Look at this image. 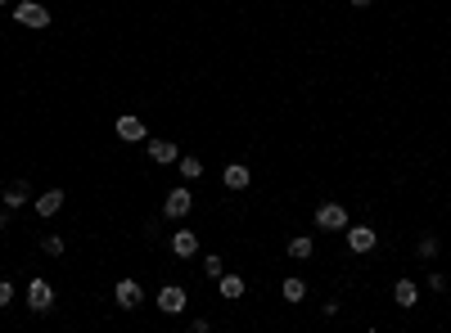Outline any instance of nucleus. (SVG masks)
I'll list each match as a JSON object with an SVG mask.
<instances>
[{
	"instance_id": "1",
	"label": "nucleus",
	"mask_w": 451,
	"mask_h": 333,
	"mask_svg": "<svg viewBox=\"0 0 451 333\" xmlns=\"http://www.w3.org/2000/svg\"><path fill=\"white\" fill-rule=\"evenodd\" d=\"M14 23H23V27H50V10L36 5V0H19L14 5Z\"/></svg>"
},
{
	"instance_id": "2",
	"label": "nucleus",
	"mask_w": 451,
	"mask_h": 333,
	"mask_svg": "<svg viewBox=\"0 0 451 333\" xmlns=\"http://www.w3.org/2000/svg\"><path fill=\"white\" fill-rule=\"evenodd\" d=\"M194 207V194L190 189H167V198H162V216L167 221H185Z\"/></svg>"
},
{
	"instance_id": "3",
	"label": "nucleus",
	"mask_w": 451,
	"mask_h": 333,
	"mask_svg": "<svg viewBox=\"0 0 451 333\" xmlns=\"http://www.w3.org/2000/svg\"><path fill=\"white\" fill-rule=\"evenodd\" d=\"M316 230H348V207L343 203H321L316 207Z\"/></svg>"
},
{
	"instance_id": "4",
	"label": "nucleus",
	"mask_w": 451,
	"mask_h": 333,
	"mask_svg": "<svg viewBox=\"0 0 451 333\" xmlns=\"http://www.w3.org/2000/svg\"><path fill=\"white\" fill-rule=\"evenodd\" d=\"M154 302H158V311H162V315H181V311H185V302H190V293H185L181 284H167V289H158V297H154Z\"/></svg>"
},
{
	"instance_id": "5",
	"label": "nucleus",
	"mask_w": 451,
	"mask_h": 333,
	"mask_svg": "<svg viewBox=\"0 0 451 333\" xmlns=\"http://www.w3.org/2000/svg\"><path fill=\"white\" fill-rule=\"evenodd\" d=\"M27 306H32L36 315H45L54 306V289L45 280H32V284H27Z\"/></svg>"
},
{
	"instance_id": "6",
	"label": "nucleus",
	"mask_w": 451,
	"mask_h": 333,
	"mask_svg": "<svg viewBox=\"0 0 451 333\" xmlns=\"http://www.w3.org/2000/svg\"><path fill=\"white\" fill-rule=\"evenodd\" d=\"M343 235H348V248H352V252H370V248L379 243V235H375L370 226H352V221H348Z\"/></svg>"
},
{
	"instance_id": "7",
	"label": "nucleus",
	"mask_w": 451,
	"mask_h": 333,
	"mask_svg": "<svg viewBox=\"0 0 451 333\" xmlns=\"http://www.w3.org/2000/svg\"><path fill=\"white\" fill-rule=\"evenodd\" d=\"M113 297H118L122 311H136L140 302H145V289H140L136 280H118V289H113Z\"/></svg>"
},
{
	"instance_id": "8",
	"label": "nucleus",
	"mask_w": 451,
	"mask_h": 333,
	"mask_svg": "<svg viewBox=\"0 0 451 333\" xmlns=\"http://www.w3.org/2000/svg\"><path fill=\"white\" fill-rule=\"evenodd\" d=\"M172 252H176L181 261L199 257V235H194V230H176V235H172Z\"/></svg>"
},
{
	"instance_id": "9",
	"label": "nucleus",
	"mask_w": 451,
	"mask_h": 333,
	"mask_svg": "<svg viewBox=\"0 0 451 333\" xmlns=\"http://www.w3.org/2000/svg\"><path fill=\"white\" fill-rule=\"evenodd\" d=\"M32 207H36V216H41V221H45V216H54L59 207H64V189H45V194H36Z\"/></svg>"
},
{
	"instance_id": "10",
	"label": "nucleus",
	"mask_w": 451,
	"mask_h": 333,
	"mask_svg": "<svg viewBox=\"0 0 451 333\" xmlns=\"http://www.w3.org/2000/svg\"><path fill=\"white\" fill-rule=\"evenodd\" d=\"M118 140H127V144L145 140V122H140L136 113H122V118H118Z\"/></svg>"
},
{
	"instance_id": "11",
	"label": "nucleus",
	"mask_w": 451,
	"mask_h": 333,
	"mask_svg": "<svg viewBox=\"0 0 451 333\" xmlns=\"http://www.w3.org/2000/svg\"><path fill=\"white\" fill-rule=\"evenodd\" d=\"M217 293H221V302H239L244 297V280H239V275H217Z\"/></svg>"
},
{
	"instance_id": "12",
	"label": "nucleus",
	"mask_w": 451,
	"mask_h": 333,
	"mask_svg": "<svg viewBox=\"0 0 451 333\" xmlns=\"http://www.w3.org/2000/svg\"><path fill=\"white\" fill-rule=\"evenodd\" d=\"M393 302L411 311V306L419 302V284H415V280H398V284H393Z\"/></svg>"
},
{
	"instance_id": "13",
	"label": "nucleus",
	"mask_w": 451,
	"mask_h": 333,
	"mask_svg": "<svg viewBox=\"0 0 451 333\" xmlns=\"http://www.w3.org/2000/svg\"><path fill=\"white\" fill-rule=\"evenodd\" d=\"M221 181H226V189H248V181H253V172H248L244 162H230Z\"/></svg>"
},
{
	"instance_id": "14",
	"label": "nucleus",
	"mask_w": 451,
	"mask_h": 333,
	"mask_svg": "<svg viewBox=\"0 0 451 333\" xmlns=\"http://www.w3.org/2000/svg\"><path fill=\"white\" fill-rule=\"evenodd\" d=\"M23 203H32V185H27V181H14L10 189H5V207L14 212V207H23Z\"/></svg>"
},
{
	"instance_id": "15",
	"label": "nucleus",
	"mask_w": 451,
	"mask_h": 333,
	"mask_svg": "<svg viewBox=\"0 0 451 333\" xmlns=\"http://www.w3.org/2000/svg\"><path fill=\"white\" fill-rule=\"evenodd\" d=\"M149 158H154V167H167V162H176L181 153H176L172 140H154V144H149Z\"/></svg>"
},
{
	"instance_id": "16",
	"label": "nucleus",
	"mask_w": 451,
	"mask_h": 333,
	"mask_svg": "<svg viewBox=\"0 0 451 333\" xmlns=\"http://www.w3.org/2000/svg\"><path fill=\"white\" fill-rule=\"evenodd\" d=\"M312 252H316L312 235H293V239H289V257H293V261H307Z\"/></svg>"
},
{
	"instance_id": "17",
	"label": "nucleus",
	"mask_w": 451,
	"mask_h": 333,
	"mask_svg": "<svg viewBox=\"0 0 451 333\" xmlns=\"http://www.w3.org/2000/svg\"><path fill=\"white\" fill-rule=\"evenodd\" d=\"M280 293H284V302H302V297H307V284L293 275V280H284V289H280Z\"/></svg>"
},
{
	"instance_id": "18",
	"label": "nucleus",
	"mask_w": 451,
	"mask_h": 333,
	"mask_svg": "<svg viewBox=\"0 0 451 333\" xmlns=\"http://www.w3.org/2000/svg\"><path fill=\"white\" fill-rule=\"evenodd\" d=\"M176 167H181L185 181H199V176H204V162L199 158H176Z\"/></svg>"
},
{
	"instance_id": "19",
	"label": "nucleus",
	"mask_w": 451,
	"mask_h": 333,
	"mask_svg": "<svg viewBox=\"0 0 451 333\" xmlns=\"http://www.w3.org/2000/svg\"><path fill=\"white\" fill-rule=\"evenodd\" d=\"M41 252H45V257H64V239H59V235H45L41 239Z\"/></svg>"
},
{
	"instance_id": "20",
	"label": "nucleus",
	"mask_w": 451,
	"mask_h": 333,
	"mask_svg": "<svg viewBox=\"0 0 451 333\" xmlns=\"http://www.w3.org/2000/svg\"><path fill=\"white\" fill-rule=\"evenodd\" d=\"M204 270H208V280L217 284V275H221V270H226V261L217 257V252H208V257H204Z\"/></svg>"
},
{
	"instance_id": "21",
	"label": "nucleus",
	"mask_w": 451,
	"mask_h": 333,
	"mask_svg": "<svg viewBox=\"0 0 451 333\" xmlns=\"http://www.w3.org/2000/svg\"><path fill=\"white\" fill-rule=\"evenodd\" d=\"M433 257H438V239L424 235V239H419V261H433Z\"/></svg>"
},
{
	"instance_id": "22",
	"label": "nucleus",
	"mask_w": 451,
	"mask_h": 333,
	"mask_svg": "<svg viewBox=\"0 0 451 333\" xmlns=\"http://www.w3.org/2000/svg\"><path fill=\"white\" fill-rule=\"evenodd\" d=\"M429 289H433V293L447 289V275H442V270H429Z\"/></svg>"
},
{
	"instance_id": "23",
	"label": "nucleus",
	"mask_w": 451,
	"mask_h": 333,
	"mask_svg": "<svg viewBox=\"0 0 451 333\" xmlns=\"http://www.w3.org/2000/svg\"><path fill=\"white\" fill-rule=\"evenodd\" d=\"M10 302H14V284L0 280V306H10Z\"/></svg>"
},
{
	"instance_id": "24",
	"label": "nucleus",
	"mask_w": 451,
	"mask_h": 333,
	"mask_svg": "<svg viewBox=\"0 0 451 333\" xmlns=\"http://www.w3.org/2000/svg\"><path fill=\"white\" fill-rule=\"evenodd\" d=\"M352 5H356V10H365V5H370V0H352Z\"/></svg>"
},
{
	"instance_id": "25",
	"label": "nucleus",
	"mask_w": 451,
	"mask_h": 333,
	"mask_svg": "<svg viewBox=\"0 0 451 333\" xmlns=\"http://www.w3.org/2000/svg\"><path fill=\"white\" fill-rule=\"evenodd\" d=\"M0 5H10V0H0Z\"/></svg>"
}]
</instances>
